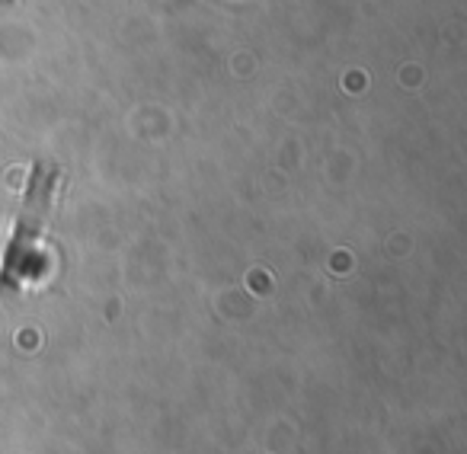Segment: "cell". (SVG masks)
<instances>
[{
  "mask_svg": "<svg viewBox=\"0 0 467 454\" xmlns=\"http://www.w3.org/2000/svg\"><path fill=\"white\" fill-rule=\"evenodd\" d=\"M55 180H58V173L48 170L46 163H36L33 167L26 201H23V212H20V218H16L14 234H10L4 263H0V288L20 285V275L26 273V266H29V253H33L36 241L42 237V227H46L48 205H52V192H55Z\"/></svg>",
  "mask_w": 467,
  "mask_h": 454,
  "instance_id": "cell-1",
  "label": "cell"
}]
</instances>
